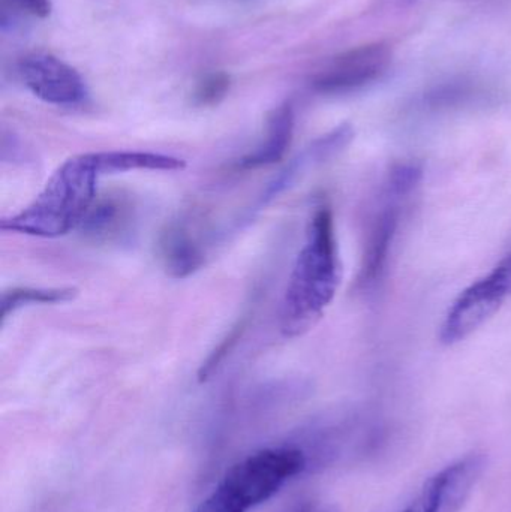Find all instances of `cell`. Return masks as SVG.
Masks as SVG:
<instances>
[{
    "instance_id": "obj_1",
    "label": "cell",
    "mask_w": 511,
    "mask_h": 512,
    "mask_svg": "<svg viewBox=\"0 0 511 512\" xmlns=\"http://www.w3.org/2000/svg\"><path fill=\"white\" fill-rule=\"evenodd\" d=\"M341 283V259L335 219L327 204L315 209L306 239L294 262L279 310L281 331L287 337L308 333L332 304Z\"/></svg>"
},
{
    "instance_id": "obj_2",
    "label": "cell",
    "mask_w": 511,
    "mask_h": 512,
    "mask_svg": "<svg viewBox=\"0 0 511 512\" xmlns=\"http://www.w3.org/2000/svg\"><path fill=\"white\" fill-rule=\"evenodd\" d=\"M102 174L96 153L63 162L35 200L17 215L0 222L3 231L56 239L80 228L92 209Z\"/></svg>"
},
{
    "instance_id": "obj_3",
    "label": "cell",
    "mask_w": 511,
    "mask_h": 512,
    "mask_svg": "<svg viewBox=\"0 0 511 512\" xmlns=\"http://www.w3.org/2000/svg\"><path fill=\"white\" fill-rule=\"evenodd\" d=\"M306 468L308 456L302 448H264L231 466L192 512H249L273 498Z\"/></svg>"
},
{
    "instance_id": "obj_4",
    "label": "cell",
    "mask_w": 511,
    "mask_h": 512,
    "mask_svg": "<svg viewBox=\"0 0 511 512\" xmlns=\"http://www.w3.org/2000/svg\"><path fill=\"white\" fill-rule=\"evenodd\" d=\"M422 176V168L413 162L395 165L387 174L366 231L357 279L362 291H374L386 276L405 206L419 188Z\"/></svg>"
},
{
    "instance_id": "obj_5",
    "label": "cell",
    "mask_w": 511,
    "mask_h": 512,
    "mask_svg": "<svg viewBox=\"0 0 511 512\" xmlns=\"http://www.w3.org/2000/svg\"><path fill=\"white\" fill-rule=\"evenodd\" d=\"M511 297V251L491 273L471 283L458 295L444 316L440 342L455 346L494 318Z\"/></svg>"
},
{
    "instance_id": "obj_6",
    "label": "cell",
    "mask_w": 511,
    "mask_h": 512,
    "mask_svg": "<svg viewBox=\"0 0 511 512\" xmlns=\"http://www.w3.org/2000/svg\"><path fill=\"white\" fill-rule=\"evenodd\" d=\"M486 469V457L471 453L429 478L401 512H461Z\"/></svg>"
},
{
    "instance_id": "obj_7",
    "label": "cell",
    "mask_w": 511,
    "mask_h": 512,
    "mask_svg": "<svg viewBox=\"0 0 511 512\" xmlns=\"http://www.w3.org/2000/svg\"><path fill=\"white\" fill-rule=\"evenodd\" d=\"M392 48L384 42L360 45L333 57L312 80V87L324 95H341L380 80L390 63Z\"/></svg>"
},
{
    "instance_id": "obj_8",
    "label": "cell",
    "mask_w": 511,
    "mask_h": 512,
    "mask_svg": "<svg viewBox=\"0 0 511 512\" xmlns=\"http://www.w3.org/2000/svg\"><path fill=\"white\" fill-rule=\"evenodd\" d=\"M27 89L48 104L72 107L86 99L83 78L68 63L51 54H30L20 63Z\"/></svg>"
},
{
    "instance_id": "obj_9",
    "label": "cell",
    "mask_w": 511,
    "mask_h": 512,
    "mask_svg": "<svg viewBox=\"0 0 511 512\" xmlns=\"http://www.w3.org/2000/svg\"><path fill=\"white\" fill-rule=\"evenodd\" d=\"M354 129L350 123H342L333 131L327 132L323 137L317 138L314 143L309 144L300 155H297L284 170L275 177L272 183L267 186L263 197L260 198V206H266L270 201L278 198L282 192L287 191L300 174L305 173L309 168L324 164L329 159L335 158L348 144L353 141Z\"/></svg>"
},
{
    "instance_id": "obj_10",
    "label": "cell",
    "mask_w": 511,
    "mask_h": 512,
    "mask_svg": "<svg viewBox=\"0 0 511 512\" xmlns=\"http://www.w3.org/2000/svg\"><path fill=\"white\" fill-rule=\"evenodd\" d=\"M294 134V110L291 104L276 107L267 117L266 140L237 161V170L249 171L270 167L282 161L290 149Z\"/></svg>"
},
{
    "instance_id": "obj_11",
    "label": "cell",
    "mask_w": 511,
    "mask_h": 512,
    "mask_svg": "<svg viewBox=\"0 0 511 512\" xmlns=\"http://www.w3.org/2000/svg\"><path fill=\"white\" fill-rule=\"evenodd\" d=\"M159 258L174 279H185L200 270L204 262L201 246L180 222L168 225L158 242Z\"/></svg>"
},
{
    "instance_id": "obj_12",
    "label": "cell",
    "mask_w": 511,
    "mask_h": 512,
    "mask_svg": "<svg viewBox=\"0 0 511 512\" xmlns=\"http://www.w3.org/2000/svg\"><path fill=\"white\" fill-rule=\"evenodd\" d=\"M129 210L131 207L120 195H110L95 201L80 228L86 236L95 240L114 239L128 227L131 221Z\"/></svg>"
},
{
    "instance_id": "obj_13",
    "label": "cell",
    "mask_w": 511,
    "mask_h": 512,
    "mask_svg": "<svg viewBox=\"0 0 511 512\" xmlns=\"http://www.w3.org/2000/svg\"><path fill=\"white\" fill-rule=\"evenodd\" d=\"M102 174L128 173L135 170L177 171L185 168L183 159L150 152H98Z\"/></svg>"
},
{
    "instance_id": "obj_14",
    "label": "cell",
    "mask_w": 511,
    "mask_h": 512,
    "mask_svg": "<svg viewBox=\"0 0 511 512\" xmlns=\"http://www.w3.org/2000/svg\"><path fill=\"white\" fill-rule=\"evenodd\" d=\"M77 295L75 288H14L3 292L0 298V319L29 304H57L72 300Z\"/></svg>"
},
{
    "instance_id": "obj_15",
    "label": "cell",
    "mask_w": 511,
    "mask_h": 512,
    "mask_svg": "<svg viewBox=\"0 0 511 512\" xmlns=\"http://www.w3.org/2000/svg\"><path fill=\"white\" fill-rule=\"evenodd\" d=\"M231 78L225 72H212L198 81L194 93H192V102L197 107H213L218 105L222 99L227 96L230 90Z\"/></svg>"
},
{
    "instance_id": "obj_16",
    "label": "cell",
    "mask_w": 511,
    "mask_h": 512,
    "mask_svg": "<svg viewBox=\"0 0 511 512\" xmlns=\"http://www.w3.org/2000/svg\"><path fill=\"white\" fill-rule=\"evenodd\" d=\"M246 327H248V318H242L233 328H231L228 336L219 343L218 348L209 355L206 361H204L203 366L198 370V379L201 382L207 381L213 373L218 370V367L221 366L222 361L225 360L228 354L233 351L236 343L239 342L242 334L245 333Z\"/></svg>"
},
{
    "instance_id": "obj_17",
    "label": "cell",
    "mask_w": 511,
    "mask_h": 512,
    "mask_svg": "<svg viewBox=\"0 0 511 512\" xmlns=\"http://www.w3.org/2000/svg\"><path fill=\"white\" fill-rule=\"evenodd\" d=\"M0 2H2V8H0L2 29H6L9 21L17 17L20 12L35 18H47L51 14L50 0H0Z\"/></svg>"
},
{
    "instance_id": "obj_18",
    "label": "cell",
    "mask_w": 511,
    "mask_h": 512,
    "mask_svg": "<svg viewBox=\"0 0 511 512\" xmlns=\"http://www.w3.org/2000/svg\"><path fill=\"white\" fill-rule=\"evenodd\" d=\"M291 512H317V511H315V508L312 507L311 504H303V505H300V507H297L296 510H293Z\"/></svg>"
},
{
    "instance_id": "obj_19",
    "label": "cell",
    "mask_w": 511,
    "mask_h": 512,
    "mask_svg": "<svg viewBox=\"0 0 511 512\" xmlns=\"http://www.w3.org/2000/svg\"><path fill=\"white\" fill-rule=\"evenodd\" d=\"M395 2L398 3L399 6H411L419 2V0H395Z\"/></svg>"
}]
</instances>
